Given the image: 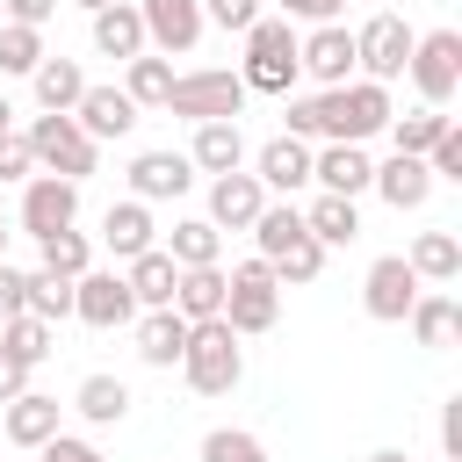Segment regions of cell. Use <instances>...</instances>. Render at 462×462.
<instances>
[{
  "label": "cell",
  "mask_w": 462,
  "mask_h": 462,
  "mask_svg": "<svg viewBox=\"0 0 462 462\" xmlns=\"http://www.w3.org/2000/svg\"><path fill=\"white\" fill-rule=\"evenodd\" d=\"M0 260H7V217H0Z\"/></svg>",
  "instance_id": "cell-54"
},
{
  "label": "cell",
  "mask_w": 462,
  "mask_h": 462,
  "mask_svg": "<svg viewBox=\"0 0 462 462\" xmlns=\"http://www.w3.org/2000/svg\"><path fill=\"white\" fill-rule=\"evenodd\" d=\"M22 137H29V159H36V173L87 180V173H94V159H101V144H94V137H87L72 116H51V108H43V116H36Z\"/></svg>",
  "instance_id": "cell-6"
},
{
  "label": "cell",
  "mask_w": 462,
  "mask_h": 462,
  "mask_svg": "<svg viewBox=\"0 0 462 462\" xmlns=\"http://www.w3.org/2000/svg\"><path fill=\"white\" fill-rule=\"evenodd\" d=\"M188 166H202V173H238V166H245V130H238V116H224V123H195Z\"/></svg>",
  "instance_id": "cell-21"
},
{
  "label": "cell",
  "mask_w": 462,
  "mask_h": 462,
  "mask_svg": "<svg viewBox=\"0 0 462 462\" xmlns=\"http://www.w3.org/2000/svg\"><path fill=\"white\" fill-rule=\"evenodd\" d=\"M137 14H144V43L159 51V58H188L195 43H202V0H137Z\"/></svg>",
  "instance_id": "cell-12"
},
{
  "label": "cell",
  "mask_w": 462,
  "mask_h": 462,
  "mask_svg": "<svg viewBox=\"0 0 462 462\" xmlns=\"http://www.w3.org/2000/svg\"><path fill=\"white\" fill-rule=\"evenodd\" d=\"M58 397H43V390H22V397H7V440L14 448H43L51 433H58Z\"/></svg>",
  "instance_id": "cell-28"
},
{
  "label": "cell",
  "mask_w": 462,
  "mask_h": 462,
  "mask_svg": "<svg viewBox=\"0 0 462 462\" xmlns=\"http://www.w3.org/2000/svg\"><path fill=\"white\" fill-rule=\"evenodd\" d=\"M238 79H245V94H282V101H289V87H296V29H289L282 14H260V22L245 29V65H238Z\"/></svg>",
  "instance_id": "cell-3"
},
{
  "label": "cell",
  "mask_w": 462,
  "mask_h": 462,
  "mask_svg": "<svg viewBox=\"0 0 462 462\" xmlns=\"http://www.w3.org/2000/svg\"><path fill=\"white\" fill-rule=\"evenodd\" d=\"M303 231L332 253V245H354L361 238V209H354V195H318L310 209H303Z\"/></svg>",
  "instance_id": "cell-29"
},
{
  "label": "cell",
  "mask_w": 462,
  "mask_h": 462,
  "mask_svg": "<svg viewBox=\"0 0 462 462\" xmlns=\"http://www.w3.org/2000/svg\"><path fill=\"white\" fill-rule=\"evenodd\" d=\"M0 22H7V14H0Z\"/></svg>",
  "instance_id": "cell-57"
},
{
  "label": "cell",
  "mask_w": 462,
  "mask_h": 462,
  "mask_svg": "<svg viewBox=\"0 0 462 462\" xmlns=\"http://www.w3.org/2000/svg\"><path fill=\"white\" fill-rule=\"evenodd\" d=\"M267 267H274V282H282V289H303V282H318V274H325V245L303 231V238H289Z\"/></svg>",
  "instance_id": "cell-36"
},
{
  "label": "cell",
  "mask_w": 462,
  "mask_h": 462,
  "mask_svg": "<svg viewBox=\"0 0 462 462\" xmlns=\"http://www.w3.org/2000/svg\"><path fill=\"white\" fill-rule=\"evenodd\" d=\"M448 123H455V116H440V108H411V116H390V144L426 159V152H433V137H440Z\"/></svg>",
  "instance_id": "cell-38"
},
{
  "label": "cell",
  "mask_w": 462,
  "mask_h": 462,
  "mask_svg": "<svg viewBox=\"0 0 462 462\" xmlns=\"http://www.w3.org/2000/svg\"><path fill=\"white\" fill-rule=\"evenodd\" d=\"M43 245V267H58V274H87L94 267V245H87V231H51V238H36Z\"/></svg>",
  "instance_id": "cell-40"
},
{
  "label": "cell",
  "mask_w": 462,
  "mask_h": 462,
  "mask_svg": "<svg viewBox=\"0 0 462 462\" xmlns=\"http://www.w3.org/2000/svg\"><path fill=\"white\" fill-rule=\"evenodd\" d=\"M123 94H130L137 108H166V94H173V58L137 51V58H130V72H123Z\"/></svg>",
  "instance_id": "cell-34"
},
{
  "label": "cell",
  "mask_w": 462,
  "mask_h": 462,
  "mask_svg": "<svg viewBox=\"0 0 462 462\" xmlns=\"http://www.w3.org/2000/svg\"><path fill=\"white\" fill-rule=\"evenodd\" d=\"M180 346H188V318L173 303H159V310L137 318V361L144 368H180Z\"/></svg>",
  "instance_id": "cell-20"
},
{
  "label": "cell",
  "mask_w": 462,
  "mask_h": 462,
  "mask_svg": "<svg viewBox=\"0 0 462 462\" xmlns=\"http://www.w3.org/2000/svg\"><path fill=\"white\" fill-rule=\"evenodd\" d=\"M404 318H411V339H419V346H455V332H462V303H455V296H426V289H419V303H411Z\"/></svg>",
  "instance_id": "cell-31"
},
{
  "label": "cell",
  "mask_w": 462,
  "mask_h": 462,
  "mask_svg": "<svg viewBox=\"0 0 462 462\" xmlns=\"http://www.w3.org/2000/svg\"><path fill=\"white\" fill-rule=\"evenodd\" d=\"M29 173H36L29 137H14V130H7V137H0V188H7V180H29Z\"/></svg>",
  "instance_id": "cell-44"
},
{
  "label": "cell",
  "mask_w": 462,
  "mask_h": 462,
  "mask_svg": "<svg viewBox=\"0 0 462 462\" xmlns=\"http://www.w3.org/2000/svg\"><path fill=\"white\" fill-rule=\"evenodd\" d=\"M390 87L383 79H346V87H325V94H303L289 101V137H325V144H368L375 130H390Z\"/></svg>",
  "instance_id": "cell-1"
},
{
  "label": "cell",
  "mask_w": 462,
  "mask_h": 462,
  "mask_svg": "<svg viewBox=\"0 0 462 462\" xmlns=\"http://www.w3.org/2000/svg\"><path fill=\"white\" fill-rule=\"evenodd\" d=\"M22 390H29V361H14V354L0 346V404H7V397H22Z\"/></svg>",
  "instance_id": "cell-50"
},
{
  "label": "cell",
  "mask_w": 462,
  "mask_h": 462,
  "mask_svg": "<svg viewBox=\"0 0 462 462\" xmlns=\"http://www.w3.org/2000/svg\"><path fill=\"white\" fill-rule=\"evenodd\" d=\"M253 180H260L267 195H296V188L310 180V144H303V137H289V130H282V137H267V144H260V159H253Z\"/></svg>",
  "instance_id": "cell-16"
},
{
  "label": "cell",
  "mask_w": 462,
  "mask_h": 462,
  "mask_svg": "<svg viewBox=\"0 0 462 462\" xmlns=\"http://www.w3.org/2000/svg\"><path fill=\"white\" fill-rule=\"evenodd\" d=\"M339 14H346V0H282V22H310L318 29V22H339Z\"/></svg>",
  "instance_id": "cell-46"
},
{
  "label": "cell",
  "mask_w": 462,
  "mask_h": 462,
  "mask_svg": "<svg viewBox=\"0 0 462 462\" xmlns=\"http://www.w3.org/2000/svg\"><path fill=\"white\" fill-rule=\"evenodd\" d=\"M0 346H7L14 361H29V368H36V361L58 346V325H51V318H36V310H14V318H0Z\"/></svg>",
  "instance_id": "cell-33"
},
{
  "label": "cell",
  "mask_w": 462,
  "mask_h": 462,
  "mask_svg": "<svg viewBox=\"0 0 462 462\" xmlns=\"http://www.w3.org/2000/svg\"><path fill=\"white\" fill-rule=\"evenodd\" d=\"M166 116H188V123H224V116H245V79H238V72H224V65L173 72Z\"/></svg>",
  "instance_id": "cell-5"
},
{
  "label": "cell",
  "mask_w": 462,
  "mask_h": 462,
  "mask_svg": "<svg viewBox=\"0 0 462 462\" xmlns=\"http://www.w3.org/2000/svg\"><path fill=\"white\" fill-rule=\"evenodd\" d=\"M224 282H231V289H224V325H231L238 339L274 332V318H282V282H274V267L253 253V260H238Z\"/></svg>",
  "instance_id": "cell-4"
},
{
  "label": "cell",
  "mask_w": 462,
  "mask_h": 462,
  "mask_svg": "<svg viewBox=\"0 0 462 462\" xmlns=\"http://www.w3.org/2000/svg\"><path fill=\"white\" fill-rule=\"evenodd\" d=\"M202 22H217V29H231V36H245V29L260 22V0H202Z\"/></svg>",
  "instance_id": "cell-43"
},
{
  "label": "cell",
  "mask_w": 462,
  "mask_h": 462,
  "mask_svg": "<svg viewBox=\"0 0 462 462\" xmlns=\"http://www.w3.org/2000/svg\"><path fill=\"white\" fill-rule=\"evenodd\" d=\"M404 58H411V29H404V14H368L361 29H354V65H361V79H404Z\"/></svg>",
  "instance_id": "cell-8"
},
{
  "label": "cell",
  "mask_w": 462,
  "mask_h": 462,
  "mask_svg": "<svg viewBox=\"0 0 462 462\" xmlns=\"http://www.w3.org/2000/svg\"><path fill=\"white\" fill-rule=\"evenodd\" d=\"M390 209H419L426 195H433V173H426V159L419 152H390L383 166H375V180H368Z\"/></svg>",
  "instance_id": "cell-19"
},
{
  "label": "cell",
  "mask_w": 462,
  "mask_h": 462,
  "mask_svg": "<svg viewBox=\"0 0 462 462\" xmlns=\"http://www.w3.org/2000/svg\"><path fill=\"white\" fill-rule=\"evenodd\" d=\"M72 411H79L87 426H123V419H130V383H123V375H79Z\"/></svg>",
  "instance_id": "cell-27"
},
{
  "label": "cell",
  "mask_w": 462,
  "mask_h": 462,
  "mask_svg": "<svg viewBox=\"0 0 462 462\" xmlns=\"http://www.w3.org/2000/svg\"><path fill=\"white\" fill-rule=\"evenodd\" d=\"M440 462H448V455H440Z\"/></svg>",
  "instance_id": "cell-56"
},
{
  "label": "cell",
  "mask_w": 462,
  "mask_h": 462,
  "mask_svg": "<svg viewBox=\"0 0 462 462\" xmlns=\"http://www.w3.org/2000/svg\"><path fill=\"white\" fill-rule=\"evenodd\" d=\"M368 462H411V455H404V448H375Z\"/></svg>",
  "instance_id": "cell-52"
},
{
  "label": "cell",
  "mask_w": 462,
  "mask_h": 462,
  "mask_svg": "<svg viewBox=\"0 0 462 462\" xmlns=\"http://www.w3.org/2000/svg\"><path fill=\"white\" fill-rule=\"evenodd\" d=\"M426 173H433V180H462V130H455V123L433 137V152H426Z\"/></svg>",
  "instance_id": "cell-42"
},
{
  "label": "cell",
  "mask_w": 462,
  "mask_h": 462,
  "mask_svg": "<svg viewBox=\"0 0 462 462\" xmlns=\"http://www.w3.org/2000/svg\"><path fill=\"white\" fill-rule=\"evenodd\" d=\"M202 462H267V448H260L245 426H217V433L202 440Z\"/></svg>",
  "instance_id": "cell-41"
},
{
  "label": "cell",
  "mask_w": 462,
  "mask_h": 462,
  "mask_svg": "<svg viewBox=\"0 0 462 462\" xmlns=\"http://www.w3.org/2000/svg\"><path fill=\"white\" fill-rule=\"evenodd\" d=\"M14 310H29V289H22V267L0 260V318H14Z\"/></svg>",
  "instance_id": "cell-48"
},
{
  "label": "cell",
  "mask_w": 462,
  "mask_h": 462,
  "mask_svg": "<svg viewBox=\"0 0 462 462\" xmlns=\"http://www.w3.org/2000/svg\"><path fill=\"white\" fill-rule=\"evenodd\" d=\"M72 7H87V14H101V7H116V0H72Z\"/></svg>",
  "instance_id": "cell-53"
},
{
  "label": "cell",
  "mask_w": 462,
  "mask_h": 462,
  "mask_svg": "<svg viewBox=\"0 0 462 462\" xmlns=\"http://www.w3.org/2000/svg\"><path fill=\"white\" fill-rule=\"evenodd\" d=\"M411 87L426 108H448L462 94V36L455 29H433V36H411V58H404Z\"/></svg>",
  "instance_id": "cell-7"
},
{
  "label": "cell",
  "mask_w": 462,
  "mask_h": 462,
  "mask_svg": "<svg viewBox=\"0 0 462 462\" xmlns=\"http://www.w3.org/2000/svg\"><path fill=\"white\" fill-rule=\"evenodd\" d=\"M166 253H173V267H217L224 231H217L209 217H180V224H173V238H166Z\"/></svg>",
  "instance_id": "cell-32"
},
{
  "label": "cell",
  "mask_w": 462,
  "mask_h": 462,
  "mask_svg": "<svg viewBox=\"0 0 462 462\" xmlns=\"http://www.w3.org/2000/svg\"><path fill=\"white\" fill-rule=\"evenodd\" d=\"M224 267H180V282H173V310L188 318V325H202V318H224Z\"/></svg>",
  "instance_id": "cell-26"
},
{
  "label": "cell",
  "mask_w": 462,
  "mask_h": 462,
  "mask_svg": "<svg viewBox=\"0 0 462 462\" xmlns=\"http://www.w3.org/2000/svg\"><path fill=\"white\" fill-rule=\"evenodd\" d=\"M36 455H43V462H101V448H94V440H72L65 426H58V433H51Z\"/></svg>",
  "instance_id": "cell-45"
},
{
  "label": "cell",
  "mask_w": 462,
  "mask_h": 462,
  "mask_svg": "<svg viewBox=\"0 0 462 462\" xmlns=\"http://www.w3.org/2000/svg\"><path fill=\"white\" fill-rule=\"evenodd\" d=\"M72 123H79L94 144H101V137H130V130H137V101H130L123 87H94V79H87V94L72 101Z\"/></svg>",
  "instance_id": "cell-15"
},
{
  "label": "cell",
  "mask_w": 462,
  "mask_h": 462,
  "mask_svg": "<svg viewBox=\"0 0 462 462\" xmlns=\"http://www.w3.org/2000/svg\"><path fill=\"white\" fill-rule=\"evenodd\" d=\"M188 188H195L188 152H137V159H130V195H137V202H180Z\"/></svg>",
  "instance_id": "cell-14"
},
{
  "label": "cell",
  "mask_w": 462,
  "mask_h": 462,
  "mask_svg": "<svg viewBox=\"0 0 462 462\" xmlns=\"http://www.w3.org/2000/svg\"><path fill=\"white\" fill-rule=\"evenodd\" d=\"M310 180H318L325 195H361V188L375 180V159H368L361 144H325V152H310Z\"/></svg>",
  "instance_id": "cell-18"
},
{
  "label": "cell",
  "mask_w": 462,
  "mask_h": 462,
  "mask_svg": "<svg viewBox=\"0 0 462 462\" xmlns=\"http://www.w3.org/2000/svg\"><path fill=\"white\" fill-rule=\"evenodd\" d=\"M123 282H130L137 310H159V303H173V282H180V267H173V253H166V245H144L137 260H123Z\"/></svg>",
  "instance_id": "cell-23"
},
{
  "label": "cell",
  "mask_w": 462,
  "mask_h": 462,
  "mask_svg": "<svg viewBox=\"0 0 462 462\" xmlns=\"http://www.w3.org/2000/svg\"><path fill=\"white\" fill-rule=\"evenodd\" d=\"M296 72H310L318 87H346L354 79V29L346 22H318L310 36H296Z\"/></svg>",
  "instance_id": "cell-13"
},
{
  "label": "cell",
  "mask_w": 462,
  "mask_h": 462,
  "mask_svg": "<svg viewBox=\"0 0 462 462\" xmlns=\"http://www.w3.org/2000/svg\"><path fill=\"white\" fill-rule=\"evenodd\" d=\"M289 238H303V209L282 195V202H260V217H253V245H260V260H274Z\"/></svg>",
  "instance_id": "cell-35"
},
{
  "label": "cell",
  "mask_w": 462,
  "mask_h": 462,
  "mask_svg": "<svg viewBox=\"0 0 462 462\" xmlns=\"http://www.w3.org/2000/svg\"><path fill=\"white\" fill-rule=\"evenodd\" d=\"M7 130H14V101L0 94V137H7Z\"/></svg>",
  "instance_id": "cell-51"
},
{
  "label": "cell",
  "mask_w": 462,
  "mask_h": 462,
  "mask_svg": "<svg viewBox=\"0 0 462 462\" xmlns=\"http://www.w3.org/2000/svg\"><path fill=\"white\" fill-rule=\"evenodd\" d=\"M440 455H448V462H462V397H448V404H440Z\"/></svg>",
  "instance_id": "cell-47"
},
{
  "label": "cell",
  "mask_w": 462,
  "mask_h": 462,
  "mask_svg": "<svg viewBox=\"0 0 462 462\" xmlns=\"http://www.w3.org/2000/svg\"><path fill=\"white\" fill-rule=\"evenodd\" d=\"M29 87H36V101L51 108V116H72V101L87 94V72H79V58H36V72H29Z\"/></svg>",
  "instance_id": "cell-25"
},
{
  "label": "cell",
  "mask_w": 462,
  "mask_h": 462,
  "mask_svg": "<svg viewBox=\"0 0 462 462\" xmlns=\"http://www.w3.org/2000/svg\"><path fill=\"white\" fill-rule=\"evenodd\" d=\"M260 202H267V188H260L253 173H217V180H209V224H217V231H253Z\"/></svg>",
  "instance_id": "cell-17"
},
{
  "label": "cell",
  "mask_w": 462,
  "mask_h": 462,
  "mask_svg": "<svg viewBox=\"0 0 462 462\" xmlns=\"http://www.w3.org/2000/svg\"><path fill=\"white\" fill-rule=\"evenodd\" d=\"M65 224H79V180H65V173H29V180H22V231H29V238H51V231H65Z\"/></svg>",
  "instance_id": "cell-10"
},
{
  "label": "cell",
  "mask_w": 462,
  "mask_h": 462,
  "mask_svg": "<svg viewBox=\"0 0 462 462\" xmlns=\"http://www.w3.org/2000/svg\"><path fill=\"white\" fill-rule=\"evenodd\" d=\"M94 51H101V58H123V65H130L137 51H152V43H144V14H137L130 0L101 7V14H94Z\"/></svg>",
  "instance_id": "cell-24"
},
{
  "label": "cell",
  "mask_w": 462,
  "mask_h": 462,
  "mask_svg": "<svg viewBox=\"0 0 462 462\" xmlns=\"http://www.w3.org/2000/svg\"><path fill=\"white\" fill-rule=\"evenodd\" d=\"M404 260H411L419 282H455V274H462V238H455V231H419Z\"/></svg>",
  "instance_id": "cell-30"
},
{
  "label": "cell",
  "mask_w": 462,
  "mask_h": 462,
  "mask_svg": "<svg viewBox=\"0 0 462 462\" xmlns=\"http://www.w3.org/2000/svg\"><path fill=\"white\" fill-rule=\"evenodd\" d=\"M36 58H43V29H29V22H0V72H36Z\"/></svg>",
  "instance_id": "cell-39"
},
{
  "label": "cell",
  "mask_w": 462,
  "mask_h": 462,
  "mask_svg": "<svg viewBox=\"0 0 462 462\" xmlns=\"http://www.w3.org/2000/svg\"><path fill=\"white\" fill-rule=\"evenodd\" d=\"M411 303H419V274H411V260H404V253H383V260L368 267V282H361V310H368L375 325H404Z\"/></svg>",
  "instance_id": "cell-11"
},
{
  "label": "cell",
  "mask_w": 462,
  "mask_h": 462,
  "mask_svg": "<svg viewBox=\"0 0 462 462\" xmlns=\"http://www.w3.org/2000/svg\"><path fill=\"white\" fill-rule=\"evenodd\" d=\"M72 318L94 325V332H116V325L137 318V296L116 267H87V274H72Z\"/></svg>",
  "instance_id": "cell-9"
},
{
  "label": "cell",
  "mask_w": 462,
  "mask_h": 462,
  "mask_svg": "<svg viewBox=\"0 0 462 462\" xmlns=\"http://www.w3.org/2000/svg\"><path fill=\"white\" fill-rule=\"evenodd\" d=\"M180 375H188V390H195V397H224V390H238V375H245V346H238V332H231L224 318L188 325Z\"/></svg>",
  "instance_id": "cell-2"
},
{
  "label": "cell",
  "mask_w": 462,
  "mask_h": 462,
  "mask_svg": "<svg viewBox=\"0 0 462 462\" xmlns=\"http://www.w3.org/2000/svg\"><path fill=\"white\" fill-rule=\"evenodd\" d=\"M0 217H7V209H0Z\"/></svg>",
  "instance_id": "cell-55"
},
{
  "label": "cell",
  "mask_w": 462,
  "mask_h": 462,
  "mask_svg": "<svg viewBox=\"0 0 462 462\" xmlns=\"http://www.w3.org/2000/svg\"><path fill=\"white\" fill-rule=\"evenodd\" d=\"M22 289H29V310L36 318H72V274H58V267H36V274H22Z\"/></svg>",
  "instance_id": "cell-37"
},
{
  "label": "cell",
  "mask_w": 462,
  "mask_h": 462,
  "mask_svg": "<svg viewBox=\"0 0 462 462\" xmlns=\"http://www.w3.org/2000/svg\"><path fill=\"white\" fill-rule=\"evenodd\" d=\"M101 245L116 253V260H137L144 245H159V231H152V202H108V217H101Z\"/></svg>",
  "instance_id": "cell-22"
},
{
  "label": "cell",
  "mask_w": 462,
  "mask_h": 462,
  "mask_svg": "<svg viewBox=\"0 0 462 462\" xmlns=\"http://www.w3.org/2000/svg\"><path fill=\"white\" fill-rule=\"evenodd\" d=\"M0 14H7V22H29V29H43V22L58 14V0H0Z\"/></svg>",
  "instance_id": "cell-49"
}]
</instances>
